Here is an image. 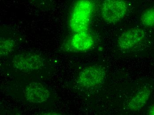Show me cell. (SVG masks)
I'll list each match as a JSON object with an SVG mask.
<instances>
[{"label":"cell","instance_id":"obj_1","mask_svg":"<svg viewBox=\"0 0 154 115\" xmlns=\"http://www.w3.org/2000/svg\"><path fill=\"white\" fill-rule=\"evenodd\" d=\"M94 7L91 0H77L75 2L69 20V26L74 33L88 32Z\"/></svg>","mask_w":154,"mask_h":115},{"label":"cell","instance_id":"obj_2","mask_svg":"<svg viewBox=\"0 0 154 115\" xmlns=\"http://www.w3.org/2000/svg\"><path fill=\"white\" fill-rule=\"evenodd\" d=\"M128 10L125 0H104L101 7L102 18L109 23H115L122 19Z\"/></svg>","mask_w":154,"mask_h":115},{"label":"cell","instance_id":"obj_3","mask_svg":"<svg viewBox=\"0 0 154 115\" xmlns=\"http://www.w3.org/2000/svg\"><path fill=\"white\" fill-rule=\"evenodd\" d=\"M106 77V71L102 66L93 65L85 67L80 72L78 82L82 87H94L102 84Z\"/></svg>","mask_w":154,"mask_h":115},{"label":"cell","instance_id":"obj_4","mask_svg":"<svg viewBox=\"0 0 154 115\" xmlns=\"http://www.w3.org/2000/svg\"><path fill=\"white\" fill-rule=\"evenodd\" d=\"M13 66L22 72L33 71L43 68L45 60L39 55L32 53L17 54L13 58Z\"/></svg>","mask_w":154,"mask_h":115},{"label":"cell","instance_id":"obj_5","mask_svg":"<svg viewBox=\"0 0 154 115\" xmlns=\"http://www.w3.org/2000/svg\"><path fill=\"white\" fill-rule=\"evenodd\" d=\"M24 96L31 103L41 104L48 101L50 93L48 89L41 83L32 82L26 86Z\"/></svg>","mask_w":154,"mask_h":115},{"label":"cell","instance_id":"obj_6","mask_svg":"<svg viewBox=\"0 0 154 115\" xmlns=\"http://www.w3.org/2000/svg\"><path fill=\"white\" fill-rule=\"evenodd\" d=\"M145 32L138 28H132L125 31L118 40V46L121 49L128 50L140 44L145 37Z\"/></svg>","mask_w":154,"mask_h":115},{"label":"cell","instance_id":"obj_7","mask_svg":"<svg viewBox=\"0 0 154 115\" xmlns=\"http://www.w3.org/2000/svg\"><path fill=\"white\" fill-rule=\"evenodd\" d=\"M94 42V38L88 32L75 33L70 41V45L74 49L81 51L91 48Z\"/></svg>","mask_w":154,"mask_h":115},{"label":"cell","instance_id":"obj_8","mask_svg":"<svg viewBox=\"0 0 154 115\" xmlns=\"http://www.w3.org/2000/svg\"><path fill=\"white\" fill-rule=\"evenodd\" d=\"M151 92V89L148 87H144L140 89L128 102V109L132 112L140 110L149 100Z\"/></svg>","mask_w":154,"mask_h":115},{"label":"cell","instance_id":"obj_9","mask_svg":"<svg viewBox=\"0 0 154 115\" xmlns=\"http://www.w3.org/2000/svg\"><path fill=\"white\" fill-rule=\"evenodd\" d=\"M142 24L146 27H154V8L145 10L140 17Z\"/></svg>","mask_w":154,"mask_h":115},{"label":"cell","instance_id":"obj_10","mask_svg":"<svg viewBox=\"0 0 154 115\" xmlns=\"http://www.w3.org/2000/svg\"><path fill=\"white\" fill-rule=\"evenodd\" d=\"M15 42L12 40L6 39L1 40L0 42L1 56H8L11 53L15 47Z\"/></svg>","mask_w":154,"mask_h":115},{"label":"cell","instance_id":"obj_11","mask_svg":"<svg viewBox=\"0 0 154 115\" xmlns=\"http://www.w3.org/2000/svg\"><path fill=\"white\" fill-rule=\"evenodd\" d=\"M148 114L150 115H154V104L149 109Z\"/></svg>","mask_w":154,"mask_h":115}]
</instances>
